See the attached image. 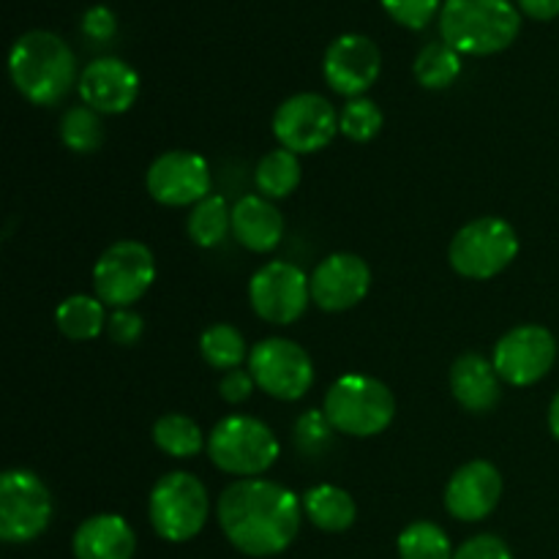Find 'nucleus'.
<instances>
[{"mask_svg":"<svg viewBox=\"0 0 559 559\" xmlns=\"http://www.w3.org/2000/svg\"><path fill=\"white\" fill-rule=\"evenodd\" d=\"M233 235L243 249L267 254L284 238V216L262 194H246L233 207Z\"/></svg>","mask_w":559,"mask_h":559,"instance_id":"obj_21","label":"nucleus"},{"mask_svg":"<svg viewBox=\"0 0 559 559\" xmlns=\"http://www.w3.org/2000/svg\"><path fill=\"white\" fill-rule=\"evenodd\" d=\"M519 11L538 22H549L559 16V0H516Z\"/></svg>","mask_w":559,"mask_h":559,"instance_id":"obj_38","label":"nucleus"},{"mask_svg":"<svg viewBox=\"0 0 559 559\" xmlns=\"http://www.w3.org/2000/svg\"><path fill=\"white\" fill-rule=\"evenodd\" d=\"M557 360V338L549 328L516 325L497 342L495 364L497 374L502 382L513 388H530L544 380Z\"/></svg>","mask_w":559,"mask_h":559,"instance_id":"obj_12","label":"nucleus"},{"mask_svg":"<svg viewBox=\"0 0 559 559\" xmlns=\"http://www.w3.org/2000/svg\"><path fill=\"white\" fill-rule=\"evenodd\" d=\"M382 9L399 25L409 27V31H424L435 20L437 11H442V3L440 0H382Z\"/></svg>","mask_w":559,"mask_h":559,"instance_id":"obj_33","label":"nucleus"},{"mask_svg":"<svg viewBox=\"0 0 559 559\" xmlns=\"http://www.w3.org/2000/svg\"><path fill=\"white\" fill-rule=\"evenodd\" d=\"M58 331L71 342H91L107 331V306L91 295H71L55 311Z\"/></svg>","mask_w":559,"mask_h":559,"instance_id":"obj_23","label":"nucleus"},{"mask_svg":"<svg viewBox=\"0 0 559 559\" xmlns=\"http://www.w3.org/2000/svg\"><path fill=\"white\" fill-rule=\"evenodd\" d=\"M333 426L331 420L325 418L322 409H309L298 418L295 424V445H298L300 453H309V456H320L325 448H331L333 440Z\"/></svg>","mask_w":559,"mask_h":559,"instance_id":"obj_32","label":"nucleus"},{"mask_svg":"<svg viewBox=\"0 0 559 559\" xmlns=\"http://www.w3.org/2000/svg\"><path fill=\"white\" fill-rule=\"evenodd\" d=\"M382 109L371 98H349L338 112V131L353 142H371L382 131Z\"/></svg>","mask_w":559,"mask_h":559,"instance_id":"obj_31","label":"nucleus"},{"mask_svg":"<svg viewBox=\"0 0 559 559\" xmlns=\"http://www.w3.org/2000/svg\"><path fill=\"white\" fill-rule=\"evenodd\" d=\"M153 442L173 459H194L202 451V429L194 418L183 413H167L153 424Z\"/></svg>","mask_w":559,"mask_h":559,"instance_id":"obj_26","label":"nucleus"},{"mask_svg":"<svg viewBox=\"0 0 559 559\" xmlns=\"http://www.w3.org/2000/svg\"><path fill=\"white\" fill-rule=\"evenodd\" d=\"M189 229L191 243L200 246V249H213V246L222 243L227 238V233L233 229V207L227 205V200L218 194L205 197L202 202H197L189 213Z\"/></svg>","mask_w":559,"mask_h":559,"instance_id":"obj_25","label":"nucleus"},{"mask_svg":"<svg viewBox=\"0 0 559 559\" xmlns=\"http://www.w3.org/2000/svg\"><path fill=\"white\" fill-rule=\"evenodd\" d=\"M304 513L322 533H347L358 519V506L342 486L320 484L304 495Z\"/></svg>","mask_w":559,"mask_h":559,"instance_id":"obj_22","label":"nucleus"},{"mask_svg":"<svg viewBox=\"0 0 559 559\" xmlns=\"http://www.w3.org/2000/svg\"><path fill=\"white\" fill-rule=\"evenodd\" d=\"M311 304L322 311H349L369 295L371 267L364 257L338 251L325 257L311 273Z\"/></svg>","mask_w":559,"mask_h":559,"instance_id":"obj_16","label":"nucleus"},{"mask_svg":"<svg viewBox=\"0 0 559 559\" xmlns=\"http://www.w3.org/2000/svg\"><path fill=\"white\" fill-rule=\"evenodd\" d=\"M60 140L74 153H96L104 145L102 115L87 104L66 109V115L60 118Z\"/></svg>","mask_w":559,"mask_h":559,"instance_id":"obj_30","label":"nucleus"},{"mask_svg":"<svg viewBox=\"0 0 559 559\" xmlns=\"http://www.w3.org/2000/svg\"><path fill=\"white\" fill-rule=\"evenodd\" d=\"M9 74L27 102L52 107L74 87L76 58L58 33L27 31L11 47Z\"/></svg>","mask_w":559,"mask_h":559,"instance_id":"obj_2","label":"nucleus"},{"mask_svg":"<svg viewBox=\"0 0 559 559\" xmlns=\"http://www.w3.org/2000/svg\"><path fill=\"white\" fill-rule=\"evenodd\" d=\"M278 440L267 424L251 415H227L207 435V456L222 473L257 478L278 459Z\"/></svg>","mask_w":559,"mask_h":559,"instance_id":"obj_5","label":"nucleus"},{"mask_svg":"<svg viewBox=\"0 0 559 559\" xmlns=\"http://www.w3.org/2000/svg\"><path fill=\"white\" fill-rule=\"evenodd\" d=\"M257 382L254 377H251L249 369H233L227 371V374L222 377V382H218V393H222V399L227 404H243L246 399L254 393Z\"/></svg>","mask_w":559,"mask_h":559,"instance_id":"obj_36","label":"nucleus"},{"mask_svg":"<svg viewBox=\"0 0 559 559\" xmlns=\"http://www.w3.org/2000/svg\"><path fill=\"white\" fill-rule=\"evenodd\" d=\"M249 371L257 388L278 402H298L314 385V364L293 338H262L249 353Z\"/></svg>","mask_w":559,"mask_h":559,"instance_id":"obj_10","label":"nucleus"},{"mask_svg":"<svg viewBox=\"0 0 559 559\" xmlns=\"http://www.w3.org/2000/svg\"><path fill=\"white\" fill-rule=\"evenodd\" d=\"M71 549L76 559H131L136 551V535L118 513H98L76 527Z\"/></svg>","mask_w":559,"mask_h":559,"instance_id":"obj_20","label":"nucleus"},{"mask_svg":"<svg viewBox=\"0 0 559 559\" xmlns=\"http://www.w3.org/2000/svg\"><path fill=\"white\" fill-rule=\"evenodd\" d=\"M549 431H551V437L559 442V391L549 404Z\"/></svg>","mask_w":559,"mask_h":559,"instance_id":"obj_39","label":"nucleus"},{"mask_svg":"<svg viewBox=\"0 0 559 559\" xmlns=\"http://www.w3.org/2000/svg\"><path fill=\"white\" fill-rule=\"evenodd\" d=\"M156 282V257L140 240H118L96 260L93 289L109 309H131Z\"/></svg>","mask_w":559,"mask_h":559,"instance_id":"obj_8","label":"nucleus"},{"mask_svg":"<svg viewBox=\"0 0 559 559\" xmlns=\"http://www.w3.org/2000/svg\"><path fill=\"white\" fill-rule=\"evenodd\" d=\"M147 194L167 207H194L211 197L213 175L205 158L191 151H167L147 167Z\"/></svg>","mask_w":559,"mask_h":559,"instance_id":"obj_14","label":"nucleus"},{"mask_svg":"<svg viewBox=\"0 0 559 559\" xmlns=\"http://www.w3.org/2000/svg\"><path fill=\"white\" fill-rule=\"evenodd\" d=\"M382 69L380 47L369 36L344 33L328 47L322 74L338 96L360 98L377 82Z\"/></svg>","mask_w":559,"mask_h":559,"instance_id":"obj_15","label":"nucleus"},{"mask_svg":"<svg viewBox=\"0 0 559 559\" xmlns=\"http://www.w3.org/2000/svg\"><path fill=\"white\" fill-rule=\"evenodd\" d=\"M402 559H453V544L445 530L435 522H413L396 540Z\"/></svg>","mask_w":559,"mask_h":559,"instance_id":"obj_29","label":"nucleus"},{"mask_svg":"<svg viewBox=\"0 0 559 559\" xmlns=\"http://www.w3.org/2000/svg\"><path fill=\"white\" fill-rule=\"evenodd\" d=\"M82 31H85V36L96 38V41H107L118 31V20H115L107 5H93L82 14Z\"/></svg>","mask_w":559,"mask_h":559,"instance_id":"obj_37","label":"nucleus"},{"mask_svg":"<svg viewBox=\"0 0 559 559\" xmlns=\"http://www.w3.org/2000/svg\"><path fill=\"white\" fill-rule=\"evenodd\" d=\"M151 524L167 544H189L202 533L211 513L205 484L191 473H167L151 491Z\"/></svg>","mask_w":559,"mask_h":559,"instance_id":"obj_6","label":"nucleus"},{"mask_svg":"<svg viewBox=\"0 0 559 559\" xmlns=\"http://www.w3.org/2000/svg\"><path fill=\"white\" fill-rule=\"evenodd\" d=\"M76 91L98 115H120L134 107L140 96V76L126 60L96 58L80 74Z\"/></svg>","mask_w":559,"mask_h":559,"instance_id":"obj_18","label":"nucleus"},{"mask_svg":"<svg viewBox=\"0 0 559 559\" xmlns=\"http://www.w3.org/2000/svg\"><path fill=\"white\" fill-rule=\"evenodd\" d=\"M453 559H513V551L502 538L484 533L464 540L456 549V555H453Z\"/></svg>","mask_w":559,"mask_h":559,"instance_id":"obj_34","label":"nucleus"},{"mask_svg":"<svg viewBox=\"0 0 559 559\" xmlns=\"http://www.w3.org/2000/svg\"><path fill=\"white\" fill-rule=\"evenodd\" d=\"M502 473L486 459L462 464L445 486V511L459 522H484L502 500Z\"/></svg>","mask_w":559,"mask_h":559,"instance_id":"obj_17","label":"nucleus"},{"mask_svg":"<svg viewBox=\"0 0 559 559\" xmlns=\"http://www.w3.org/2000/svg\"><path fill=\"white\" fill-rule=\"evenodd\" d=\"M200 355L211 369L218 371H233L240 369L246 358V338L229 322H216V325L205 328L200 336Z\"/></svg>","mask_w":559,"mask_h":559,"instance_id":"obj_28","label":"nucleus"},{"mask_svg":"<svg viewBox=\"0 0 559 559\" xmlns=\"http://www.w3.org/2000/svg\"><path fill=\"white\" fill-rule=\"evenodd\" d=\"M300 173L304 169H300L298 153L276 147V151L265 153L262 162L257 164L254 183L265 200H287L300 186Z\"/></svg>","mask_w":559,"mask_h":559,"instance_id":"obj_24","label":"nucleus"},{"mask_svg":"<svg viewBox=\"0 0 559 559\" xmlns=\"http://www.w3.org/2000/svg\"><path fill=\"white\" fill-rule=\"evenodd\" d=\"M218 527L246 557H276L293 546L304 500L265 478H240L218 497Z\"/></svg>","mask_w":559,"mask_h":559,"instance_id":"obj_1","label":"nucleus"},{"mask_svg":"<svg viewBox=\"0 0 559 559\" xmlns=\"http://www.w3.org/2000/svg\"><path fill=\"white\" fill-rule=\"evenodd\" d=\"M325 418L338 435L377 437L396 418V396L377 377L344 374L328 388Z\"/></svg>","mask_w":559,"mask_h":559,"instance_id":"obj_4","label":"nucleus"},{"mask_svg":"<svg viewBox=\"0 0 559 559\" xmlns=\"http://www.w3.org/2000/svg\"><path fill=\"white\" fill-rule=\"evenodd\" d=\"M142 331H145V322H142V317L134 309H115L109 314L107 333L120 347H131V344L140 342Z\"/></svg>","mask_w":559,"mask_h":559,"instance_id":"obj_35","label":"nucleus"},{"mask_svg":"<svg viewBox=\"0 0 559 559\" xmlns=\"http://www.w3.org/2000/svg\"><path fill=\"white\" fill-rule=\"evenodd\" d=\"M415 80L429 91H445L462 74V55L445 41H429L415 58Z\"/></svg>","mask_w":559,"mask_h":559,"instance_id":"obj_27","label":"nucleus"},{"mask_svg":"<svg viewBox=\"0 0 559 559\" xmlns=\"http://www.w3.org/2000/svg\"><path fill=\"white\" fill-rule=\"evenodd\" d=\"M451 393L467 413L486 415L502 402V380L491 360L464 353L451 366Z\"/></svg>","mask_w":559,"mask_h":559,"instance_id":"obj_19","label":"nucleus"},{"mask_svg":"<svg viewBox=\"0 0 559 559\" xmlns=\"http://www.w3.org/2000/svg\"><path fill=\"white\" fill-rule=\"evenodd\" d=\"M249 300L267 325H293L311 304V278L293 262L273 260L251 276Z\"/></svg>","mask_w":559,"mask_h":559,"instance_id":"obj_11","label":"nucleus"},{"mask_svg":"<svg viewBox=\"0 0 559 559\" xmlns=\"http://www.w3.org/2000/svg\"><path fill=\"white\" fill-rule=\"evenodd\" d=\"M522 31V11L511 0H445L440 36L459 55H497Z\"/></svg>","mask_w":559,"mask_h":559,"instance_id":"obj_3","label":"nucleus"},{"mask_svg":"<svg viewBox=\"0 0 559 559\" xmlns=\"http://www.w3.org/2000/svg\"><path fill=\"white\" fill-rule=\"evenodd\" d=\"M52 522V495L31 469H5L0 478V538L31 544Z\"/></svg>","mask_w":559,"mask_h":559,"instance_id":"obj_9","label":"nucleus"},{"mask_svg":"<svg viewBox=\"0 0 559 559\" xmlns=\"http://www.w3.org/2000/svg\"><path fill=\"white\" fill-rule=\"evenodd\" d=\"M519 254V235L506 218L480 216L464 224L451 240L448 260L451 267L473 282H489L500 276Z\"/></svg>","mask_w":559,"mask_h":559,"instance_id":"obj_7","label":"nucleus"},{"mask_svg":"<svg viewBox=\"0 0 559 559\" xmlns=\"http://www.w3.org/2000/svg\"><path fill=\"white\" fill-rule=\"evenodd\" d=\"M278 145L293 153H317L338 134V112L320 93H298L278 104L273 115Z\"/></svg>","mask_w":559,"mask_h":559,"instance_id":"obj_13","label":"nucleus"}]
</instances>
